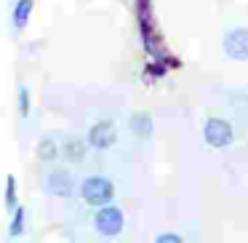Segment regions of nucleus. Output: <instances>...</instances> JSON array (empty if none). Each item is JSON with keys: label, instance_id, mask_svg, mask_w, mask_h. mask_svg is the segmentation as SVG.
I'll list each match as a JSON object with an SVG mask.
<instances>
[{"label": "nucleus", "instance_id": "nucleus-5", "mask_svg": "<svg viewBox=\"0 0 248 243\" xmlns=\"http://www.w3.org/2000/svg\"><path fill=\"white\" fill-rule=\"evenodd\" d=\"M118 142V126L112 120H96L86 134V145L93 150H109Z\"/></svg>", "mask_w": 248, "mask_h": 243}, {"label": "nucleus", "instance_id": "nucleus-15", "mask_svg": "<svg viewBox=\"0 0 248 243\" xmlns=\"http://www.w3.org/2000/svg\"><path fill=\"white\" fill-rule=\"evenodd\" d=\"M182 241V235H176V232H163V235H157V243H179Z\"/></svg>", "mask_w": 248, "mask_h": 243}, {"label": "nucleus", "instance_id": "nucleus-12", "mask_svg": "<svg viewBox=\"0 0 248 243\" xmlns=\"http://www.w3.org/2000/svg\"><path fill=\"white\" fill-rule=\"evenodd\" d=\"M16 104H19V115L30 118V110H32V99H30V88L27 83H19L16 86Z\"/></svg>", "mask_w": 248, "mask_h": 243}, {"label": "nucleus", "instance_id": "nucleus-11", "mask_svg": "<svg viewBox=\"0 0 248 243\" xmlns=\"http://www.w3.org/2000/svg\"><path fill=\"white\" fill-rule=\"evenodd\" d=\"M35 155L43 163L59 161V142H56L54 136H43V139L38 142V147H35Z\"/></svg>", "mask_w": 248, "mask_h": 243}, {"label": "nucleus", "instance_id": "nucleus-10", "mask_svg": "<svg viewBox=\"0 0 248 243\" xmlns=\"http://www.w3.org/2000/svg\"><path fill=\"white\" fill-rule=\"evenodd\" d=\"M128 126H131V131H134V136H139V139H150L152 131H155V123H152V118H150L147 113L131 115Z\"/></svg>", "mask_w": 248, "mask_h": 243}, {"label": "nucleus", "instance_id": "nucleus-1", "mask_svg": "<svg viewBox=\"0 0 248 243\" xmlns=\"http://www.w3.org/2000/svg\"><path fill=\"white\" fill-rule=\"evenodd\" d=\"M136 19H139V35H141V43H144V51L150 54V59L163 62L168 70L182 65V62L173 59V56L166 51V46H163L160 32H157V24H155V16H152L150 0H136Z\"/></svg>", "mask_w": 248, "mask_h": 243}, {"label": "nucleus", "instance_id": "nucleus-6", "mask_svg": "<svg viewBox=\"0 0 248 243\" xmlns=\"http://www.w3.org/2000/svg\"><path fill=\"white\" fill-rule=\"evenodd\" d=\"M46 193L54 195V198H62V200H70L72 193H75V179L67 168H56L46 177Z\"/></svg>", "mask_w": 248, "mask_h": 243}, {"label": "nucleus", "instance_id": "nucleus-4", "mask_svg": "<svg viewBox=\"0 0 248 243\" xmlns=\"http://www.w3.org/2000/svg\"><path fill=\"white\" fill-rule=\"evenodd\" d=\"M203 139H205V145L214 147V150H224V147H230L232 142H235V131H232L230 120L208 118L203 126Z\"/></svg>", "mask_w": 248, "mask_h": 243}, {"label": "nucleus", "instance_id": "nucleus-7", "mask_svg": "<svg viewBox=\"0 0 248 243\" xmlns=\"http://www.w3.org/2000/svg\"><path fill=\"white\" fill-rule=\"evenodd\" d=\"M224 54L235 62H248V27H235L224 35Z\"/></svg>", "mask_w": 248, "mask_h": 243}, {"label": "nucleus", "instance_id": "nucleus-8", "mask_svg": "<svg viewBox=\"0 0 248 243\" xmlns=\"http://www.w3.org/2000/svg\"><path fill=\"white\" fill-rule=\"evenodd\" d=\"M86 139H78V136H67L64 142L59 145V158H64V161L70 163H83L86 161Z\"/></svg>", "mask_w": 248, "mask_h": 243}, {"label": "nucleus", "instance_id": "nucleus-14", "mask_svg": "<svg viewBox=\"0 0 248 243\" xmlns=\"http://www.w3.org/2000/svg\"><path fill=\"white\" fill-rule=\"evenodd\" d=\"M16 177H11V174H8L6 177V209L8 211H14L16 209Z\"/></svg>", "mask_w": 248, "mask_h": 243}, {"label": "nucleus", "instance_id": "nucleus-9", "mask_svg": "<svg viewBox=\"0 0 248 243\" xmlns=\"http://www.w3.org/2000/svg\"><path fill=\"white\" fill-rule=\"evenodd\" d=\"M32 6L35 0H16V6H14V27H16V32H22V30H27L30 24V16H32Z\"/></svg>", "mask_w": 248, "mask_h": 243}, {"label": "nucleus", "instance_id": "nucleus-13", "mask_svg": "<svg viewBox=\"0 0 248 243\" xmlns=\"http://www.w3.org/2000/svg\"><path fill=\"white\" fill-rule=\"evenodd\" d=\"M24 219H27V211L16 206V209L11 211V225H8V235H11V238L24 235Z\"/></svg>", "mask_w": 248, "mask_h": 243}, {"label": "nucleus", "instance_id": "nucleus-2", "mask_svg": "<svg viewBox=\"0 0 248 243\" xmlns=\"http://www.w3.org/2000/svg\"><path fill=\"white\" fill-rule=\"evenodd\" d=\"M80 198L86 200L88 206H104L115 200V184L109 182L102 174H93V177H86L80 184Z\"/></svg>", "mask_w": 248, "mask_h": 243}, {"label": "nucleus", "instance_id": "nucleus-3", "mask_svg": "<svg viewBox=\"0 0 248 243\" xmlns=\"http://www.w3.org/2000/svg\"><path fill=\"white\" fill-rule=\"evenodd\" d=\"M123 225H125V216H123V211H120L115 203L99 206L96 216H93V227H96L99 235L115 238V235H120V232H123Z\"/></svg>", "mask_w": 248, "mask_h": 243}]
</instances>
